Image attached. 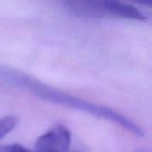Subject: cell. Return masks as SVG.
I'll list each match as a JSON object with an SVG mask.
<instances>
[{"label": "cell", "instance_id": "cell-1", "mask_svg": "<svg viewBox=\"0 0 152 152\" xmlns=\"http://www.w3.org/2000/svg\"><path fill=\"white\" fill-rule=\"evenodd\" d=\"M69 12L84 18L144 21L147 16L124 0H60Z\"/></svg>", "mask_w": 152, "mask_h": 152}, {"label": "cell", "instance_id": "cell-2", "mask_svg": "<svg viewBox=\"0 0 152 152\" xmlns=\"http://www.w3.org/2000/svg\"><path fill=\"white\" fill-rule=\"evenodd\" d=\"M70 133L62 125H56L42 134L32 152H69Z\"/></svg>", "mask_w": 152, "mask_h": 152}, {"label": "cell", "instance_id": "cell-3", "mask_svg": "<svg viewBox=\"0 0 152 152\" xmlns=\"http://www.w3.org/2000/svg\"><path fill=\"white\" fill-rule=\"evenodd\" d=\"M18 120L15 117L7 116L0 118V140L11 133L16 126Z\"/></svg>", "mask_w": 152, "mask_h": 152}, {"label": "cell", "instance_id": "cell-4", "mask_svg": "<svg viewBox=\"0 0 152 152\" xmlns=\"http://www.w3.org/2000/svg\"><path fill=\"white\" fill-rule=\"evenodd\" d=\"M0 152H32L20 144H11L0 147Z\"/></svg>", "mask_w": 152, "mask_h": 152}, {"label": "cell", "instance_id": "cell-5", "mask_svg": "<svg viewBox=\"0 0 152 152\" xmlns=\"http://www.w3.org/2000/svg\"><path fill=\"white\" fill-rule=\"evenodd\" d=\"M124 1H126V2L131 1V2H134L135 4H142L143 6L152 8V0H124Z\"/></svg>", "mask_w": 152, "mask_h": 152}]
</instances>
